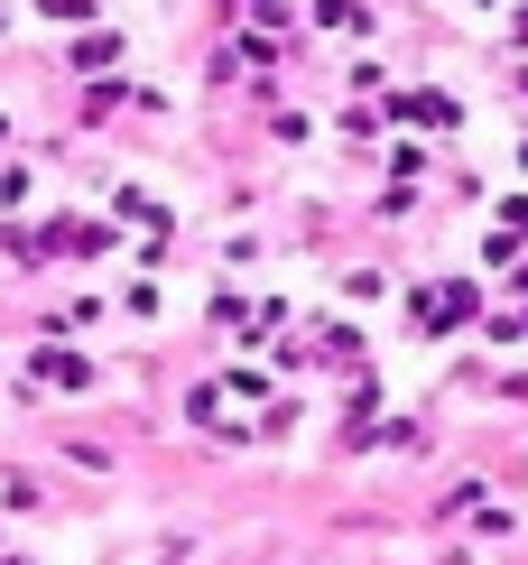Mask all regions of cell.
Instances as JSON below:
<instances>
[{
  "mask_svg": "<svg viewBox=\"0 0 528 565\" xmlns=\"http://www.w3.org/2000/svg\"><path fill=\"white\" fill-rule=\"evenodd\" d=\"M464 316H473V288H464V278H454V288H418V324H426V334H454Z\"/></svg>",
  "mask_w": 528,
  "mask_h": 565,
  "instance_id": "1",
  "label": "cell"
},
{
  "mask_svg": "<svg viewBox=\"0 0 528 565\" xmlns=\"http://www.w3.org/2000/svg\"><path fill=\"white\" fill-rule=\"evenodd\" d=\"M38 250H65V260H93V250H112V232L103 223H84V214H65V223H46V242Z\"/></svg>",
  "mask_w": 528,
  "mask_h": 565,
  "instance_id": "2",
  "label": "cell"
},
{
  "mask_svg": "<svg viewBox=\"0 0 528 565\" xmlns=\"http://www.w3.org/2000/svg\"><path fill=\"white\" fill-rule=\"evenodd\" d=\"M29 371H38L46 390H93V362H84V352H29Z\"/></svg>",
  "mask_w": 528,
  "mask_h": 565,
  "instance_id": "3",
  "label": "cell"
},
{
  "mask_svg": "<svg viewBox=\"0 0 528 565\" xmlns=\"http://www.w3.org/2000/svg\"><path fill=\"white\" fill-rule=\"evenodd\" d=\"M399 111H408V121H436V130L454 121V103H445V93H408V103H399Z\"/></svg>",
  "mask_w": 528,
  "mask_h": 565,
  "instance_id": "4",
  "label": "cell"
},
{
  "mask_svg": "<svg viewBox=\"0 0 528 565\" xmlns=\"http://www.w3.org/2000/svg\"><path fill=\"white\" fill-rule=\"evenodd\" d=\"M500 232H510V242L528 232V195H510V204H500Z\"/></svg>",
  "mask_w": 528,
  "mask_h": 565,
  "instance_id": "5",
  "label": "cell"
},
{
  "mask_svg": "<svg viewBox=\"0 0 528 565\" xmlns=\"http://www.w3.org/2000/svg\"><path fill=\"white\" fill-rule=\"evenodd\" d=\"M38 10H56V19H84V10H93V0H38Z\"/></svg>",
  "mask_w": 528,
  "mask_h": 565,
  "instance_id": "6",
  "label": "cell"
}]
</instances>
